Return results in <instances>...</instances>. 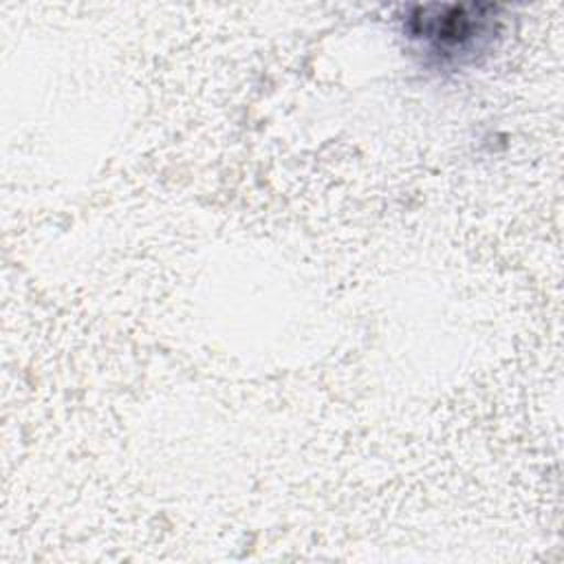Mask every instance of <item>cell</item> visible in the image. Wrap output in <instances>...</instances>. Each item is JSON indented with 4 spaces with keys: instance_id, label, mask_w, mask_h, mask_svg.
<instances>
[{
    "instance_id": "1",
    "label": "cell",
    "mask_w": 564,
    "mask_h": 564,
    "mask_svg": "<svg viewBox=\"0 0 564 564\" xmlns=\"http://www.w3.org/2000/svg\"><path fill=\"white\" fill-rule=\"evenodd\" d=\"M494 4H427L408 9L403 33L441 64L474 62L500 33Z\"/></svg>"
}]
</instances>
